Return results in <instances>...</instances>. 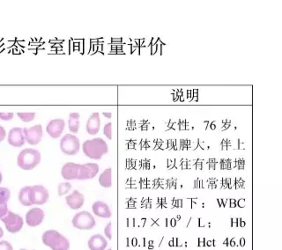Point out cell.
Segmentation results:
<instances>
[{
    "mask_svg": "<svg viewBox=\"0 0 282 250\" xmlns=\"http://www.w3.org/2000/svg\"><path fill=\"white\" fill-rule=\"evenodd\" d=\"M2 180H3V175H2V173L0 172V183L2 182Z\"/></svg>",
    "mask_w": 282,
    "mask_h": 250,
    "instance_id": "obj_31",
    "label": "cell"
},
{
    "mask_svg": "<svg viewBox=\"0 0 282 250\" xmlns=\"http://www.w3.org/2000/svg\"><path fill=\"white\" fill-rule=\"evenodd\" d=\"M6 136H7L6 130L4 129L3 126H1V125H0V143L3 141L5 138H6Z\"/></svg>",
    "mask_w": 282,
    "mask_h": 250,
    "instance_id": "obj_28",
    "label": "cell"
},
{
    "mask_svg": "<svg viewBox=\"0 0 282 250\" xmlns=\"http://www.w3.org/2000/svg\"><path fill=\"white\" fill-rule=\"evenodd\" d=\"M67 204L73 210H79L82 207L85 202V197L81 194L80 191H74L72 194L67 196L66 198Z\"/></svg>",
    "mask_w": 282,
    "mask_h": 250,
    "instance_id": "obj_13",
    "label": "cell"
},
{
    "mask_svg": "<svg viewBox=\"0 0 282 250\" xmlns=\"http://www.w3.org/2000/svg\"><path fill=\"white\" fill-rule=\"evenodd\" d=\"M72 189V184L70 182H61L59 184L58 187V193L60 197H63L65 195H67Z\"/></svg>",
    "mask_w": 282,
    "mask_h": 250,
    "instance_id": "obj_20",
    "label": "cell"
},
{
    "mask_svg": "<svg viewBox=\"0 0 282 250\" xmlns=\"http://www.w3.org/2000/svg\"><path fill=\"white\" fill-rule=\"evenodd\" d=\"M80 139L76 136L67 134L64 136L60 141L61 151L67 155H75L80 151Z\"/></svg>",
    "mask_w": 282,
    "mask_h": 250,
    "instance_id": "obj_6",
    "label": "cell"
},
{
    "mask_svg": "<svg viewBox=\"0 0 282 250\" xmlns=\"http://www.w3.org/2000/svg\"><path fill=\"white\" fill-rule=\"evenodd\" d=\"M20 250H27V249H25V248H22V249H20Z\"/></svg>",
    "mask_w": 282,
    "mask_h": 250,
    "instance_id": "obj_32",
    "label": "cell"
},
{
    "mask_svg": "<svg viewBox=\"0 0 282 250\" xmlns=\"http://www.w3.org/2000/svg\"><path fill=\"white\" fill-rule=\"evenodd\" d=\"M108 250H112L111 248H108Z\"/></svg>",
    "mask_w": 282,
    "mask_h": 250,
    "instance_id": "obj_33",
    "label": "cell"
},
{
    "mask_svg": "<svg viewBox=\"0 0 282 250\" xmlns=\"http://www.w3.org/2000/svg\"><path fill=\"white\" fill-rule=\"evenodd\" d=\"M32 205H44L49 200V191L42 185H35L30 190Z\"/></svg>",
    "mask_w": 282,
    "mask_h": 250,
    "instance_id": "obj_8",
    "label": "cell"
},
{
    "mask_svg": "<svg viewBox=\"0 0 282 250\" xmlns=\"http://www.w3.org/2000/svg\"><path fill=\"white\" fill-rule=\"evenodd\" d=\"M14 118L13 113H0V119L3 121H10Z\"/></svg>",
    "mask_w": 282,
    "mask_h": 250,
    "instance_id": "obj_27",
    "label": "cell"
},
{
    "mask_svg": "<svg viewBox=\"0 0 282 250\" xmlns=\"http://www.w3.org/2000/svg\"><path fill=\"white\" fill-rule=\"evenodd\" d=\"M111 168H107L106 170L101 173L100 177H99V183L101 184V187H111Z\"/></svg>",
    "mask_w": 282,
    "mask_h": 250,
    "instance_id": "obj_19",
    "label": "cell"
},
{
    "mask_svg": "<svg viewBox=\"0 0 282 250\" xmlns=\"http://www.w3.org/2000/svg\"><path fill=\"white\" fill-rule=\"evenodd\" d=\"M82 150L84 154L92 160H101V157L108 153V147L103 139L96 138L85 141Z\"/></svg>",
    "mask_w": 282,
    "mask_h": 250,
    "instance_id": "obj_2",
    "label": "cell"
},
{
    "mask_svg": "<svg viewBox=\"0 0 282 250\" xmlns=\"http://www.w3.org/2000/svg\"><path fill=\"white\" fill-rule=\"evenodd\" d=\"M66 122L63 119H54L48 123L46 131L52 139H59L63 133Z\"/></svg>",
    "mask_w": 282,
    "mask_h": 250,
    "instance_id": "obj_11",
    "label": "cell"
},
{
    "mask_svg": "<svg viewBox=\"0 0 282 250\" xmlns=\"http://www.w3.org/2000/svg\"><path fill=\"white\" fill-rule=\"evenodd\" d=\"M8 212H9V210H8L7 204H0V219L4 216L7 215Z\"/></svg>",
    "mask_w": 282,
    "mask_h": 250,
    "instance_id": "obj_26",
    "label": "cell"
},
{
    "mask_svg": "<svg viewBox=\"0 0 282 250\" xmlns=\"http://www.w3.org/2000/svg\"><path fill=\"white\" fill-rule=\"evenodd\" d=\"M93 212L94 214L100 217V218H103V219H109L111 218L112 212L110 209L108 207V205L104 203V202L97 201L94 203V205L92 206Z\"/></svg>",
    "mask_w": 282,
    "mask_h": 250,
    "instance_id": "obj_14",
    "label": "cell"
},
{
    "mask_svg": "<svg viewBox=\"0 0 282 250\" xmlns=\"http://www.w3.org/2000/svg\"><path fill=\"white\" fill-rule=\"evenodd\" d=\"M73 226L80 230H90L95 226V219L90 212H83L77 213L73 217Z\"/></svg>",
    "mask_w": 282,
    "mask_h": 250,
    "instance_id": "obj_5",
    "label": "cell"
},
{
    "mask_svg": "<svg viewBox=\"0 0 282 250\" xmlns=\"http://www.w3.org/2000/svg\"><path fill=\"white\" fill-rule=\"evenodd\" d=\"M25 140L31 146H36L41 142L42 138V127L41 124L35 125L31 128L23 129Z\"/></svg>",
    "mask_w": 282,
    "mask_h": 250,
    "instance_id": "obj_9",
    "label": "cell"
},
{
    "mask_svg": "<svg viewBox=\"0 0 282 250\" xmlns=\"http://www.w3.org/2000/svg\"><path fill=\"white\" fill-rule=\"evenodd\" d=\"M41 161V153L32 148H26L18 155L17 164L23 170L34 169Z\"/></svg>",
    "mask_w": 282,
    "mask_h": 250,
    "instance_id": "obj_4",
    "label": "cell"
},
{
    "mask_svg": "<svg viewBox=\"0 0 282 250\" xmlns=\"http://www.w3.org/2000/svg\"><path fill=\"white\" fill-rule=\"evenodd\" d=\"M0 250H13V246L7 240L0 241Z\"/></svg>",
    "mask_w": 282,
    "mask_h": 250,
    "instance_id": "obj_24",
    "label": "cell"
},
{
    "mask_svg": "<svg viewBox=\"0 0 282 250\" xmlns=\"http://www.w3.org/2000/svg\"><path fill=\"white\" fill-rule=\"evenodd\" d=\"M11 197V191L7 188H0V204H7Z\"/></svg>",
    "mask_w": 282,
    "mask_h": 250,
    "instance_id": "obj_21",
    "label": "cell"
},
{
    "mask_svg": "<svg viewBox=\"0 0 282 250\" xmlns=\"http://www.w3.org/2000/svg\"><path fill=\"white\" fill-rule=\"evenodd\" d=\"M30 190H31V187L27 186V187L22 188L19 192V201L21 202V205H24V206L33 205L31 200H30Z\"/></svg>",
    "mask_w": 282,
    "mask_h": 250,
    "instance_id": "obj_17",
    "label": "cell"
},
{
    "mask_svg": "<svg viewBox=\"0 0 282 250\" xmlns=\"http://www.w3.org/2000/svg\"><path fill=\"white\" fill-rule=\"evenodd\" d=\"M111 226V222H109L108 225L106 226L104 229L105 235H106V237L108 238V240H111L112 239Z\"/></svg>",
    "mask_w": 282,
    "mask_h": 250,
    "instance_id": "obj_25",
    "label": "cell"
},
{
    "mask_svg": "<svg viewBox=\"0 0 282 250\" xmlns=\"http://www.w3.org/2000/svg\"><path fill=\"white\" fill-rule=\"evenodd\" d=\"M103 133L104 135L108 138V139H112V124L111 122H108L107 124L105 125L104 129H103Z\"/></svg>",
    "mask_w": 282,
    "mask_h": 250,
    "instance_id": "obj_23",
    "label": "cell"
},
{
    "mask_svg": "<svg viewBox=\"0 0 282 250\" xmlns=\"http://www.w3.org/2000/svg\"><path fill=\"white\" fill-rule=\"evenodd\" d=\"M3 235H4V231L3 229H2V227L0 226V238H2V237H3Z\"/></svg>",
    "mask_w": 282,
    "mask_h": 250,
    "instance_id": "obj_30",
    "label": "cell"
},
{
    "mask_svg": "<svg viewBox=\"0 0 282 250\" xmlns=\"http://www.w3.org/2000/svg\"><path fill=\"white\" fill-rule=\"evenodd\" d=\"M99 172V166L95 163L80 164L67 163L64 165L61 174L64 179L71 180H89L96 176Z\"/></svg>",
    "mask_w": 282,
    "mask_h": 250,
    "instance_id": "obj_1",
    "label": "cell"
},
{
    "mask_svg": "<svg viewBox=\"0 0 282 250\" xmlns=\"http://www.w3.org/2000/svg\"><path fill=\"white\" fill-rule=\"evenodd\" d=\"M68 127L72 133H77L80 129V114L71 113L68 121Z\"/></svg>",
    "mask_w": 282,
    "mask_h": 250,
    "instance_id": "obj_18",
    "label": "cell"
},
{
    "mask_svg": "<svg viewBox=\"0 0 282 250\" xmlns=\"http://www.w3.org/2000/svg\"><path fill=\"white\" fill-rule=\"evenodd\" d=\"M1 221L5 224L9 233H16L23 227V219L13 212H8L7 215L1 218Z\"/></svg>",
    "mask_w": 282,
    "mask_h": 250,
    "instance_id": "obj_7",
    "label": "cell"
},
{
    "mask_svg": "<svg viewBox=\"0 0 282 250\" xmlns=\"http://www.w3.org/2000/svg\"><path fill=\"white\" fill-rule=\"evenodd\" d=\"M42 242L52 250H68L70 248V242L66 237L56 230H48L43 233Z\"/></svg>",
    "mask_w": 282,
    "mask_h": 250,
    "instance_id": "obj_3",
    "label": "cell"
},
{
    "mask_svg": "<svg viewBox=\"0 0 282 250\" xmlns=\"http://www.w3.org/2000/svg\"><path fill=\"white\" fill-rule=\"evenodd\" d=\"M101 126V121H100V115L99 113H94L92 114L88 121L87 122V132L89 135H96Z\"/></svg>",
    "mask_w": 282,
    "mask_h": 250,
    "instance_id": "obj_16",
    "label": "cell"
},
{
    "mask_svg": "<svg viewBox=\"0 0 282 250\" xmlns=\"http://www.w3.org/2000/svg\"><path fill=\"white\" fill-rule=\"evenodd\" d=\"M25 136L23 129L14 128L11 130L8 135V143L9 145L14 147H21L24 146Z\"/></svg>",
    "mask_w": 282,
    "mask_h": 250,
    "instance_id": "obj_12",
    "label": "cell"
},
{
    "mask_svg": "<svg viewBox=\"0 0 282 250\" xmlns=\"http://www.w3.org/2000/svg\"><path fill=\"white\" fill-rule=\"evenodd\" d=\"M18 117L25 122H31L35 117V113H18Z\"/></svg>",
    "mask_w": 282,
    "mask_h": 250,
    "instance_id": "obj_22",
    "label": "cell"
},
{
    "mask_svg": "<svg viewBox=\"0 0 282 250\" xmlns=\"http://www.w3.org/2000/svg\"><path fill=\"white\" fill-rule=\"evenodd\" d=\"M87 246L90 250H105L108 246V241L101 234H95L88 240Z\"/></svg>",
    "mask_w": 282,
    "mask_h": 250,
    "instance_id": "obj_15",
    "label": "cell"
},
{
    "mask_svg": "<svg viewBox=\"0 0 282 250\" xmlns=\"http://www.w3.org/2000/svg\"><path fill=\"white\" fill-rule=\"evenodd\" d=\"M103 115L106 116V117H108V118H110V117H111V114H110V113H103Z\"/></svg>",
    "mask_w": 282,
    "mask_h": 250,
    "instance_id": "obj_29",
    "label": "cell"
},
{
    "mask_svg": "<svg viewBox=\"0 0 282 250\" xmlns=\"http://www.w3.org/2000/svg\"><path fill=\"white\" fill-rule=\"evenodd\" d=\"M45 213L42 209L33 208L29 210L26 214V222L31 227L38 226L43 222Z\"/></svg>",
    "mask_w": 282,
    "mask_h": 250,
    "instance_id": "obj_10",
    "label": "cell"
}]
</instances>
